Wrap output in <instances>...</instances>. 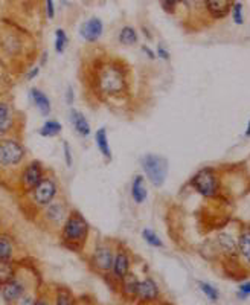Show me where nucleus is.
<instances>
[{"label": "nucleus", "instance_id": "nucleus-19", "mask_svg": "<svg viewBox=\"0 0 250 305\" xmlns=\"http://www.w3.org/2000/svg\"><path fill=\"white\" fill-rule=\"evenodd\" d=\"M237 249L241 255V258L250 266V231H244L237 243Z\"/></svg>", "mask_w": 250, "mask_h": 305}, {"label": "nucleus", "instance_id": "nucleus-18", "mask_svg": "<svg viewBox=\"0 0 250 305\" xmlns=\"http://www.w3.org/2000/svg\"><path fill=\"white\" fill-rule=\"evenodd\" d=\"M95 139H96V145L99 148V151L102 153L104 157H107L108 160L112 159V148L108 145V137H107V130L105 128H99L95 133Z\"/></svg>", "mask_w": 250, "mask_h": 305}, {"label": "nucleus", "instance_id": "nucleus-24", "mask_svg": "<svg viewBox=\"0 0 250 305\" xmlns=\"http://www.w3.org/2000/svg\"><path fill=\"white\" fill-rule=\"evenodd\" d=\"M119 41L125 46H131L134 43H137V34L131 26H125L121 29L119 32Z\"/></svg>", "mask_w": 250, "mask_h": 305}, {"label": "nucleus", "instance_id": "nucleus-16", "mask_svg": "<svg viewBox=\"0 0 250 305\" xmlns=\"http://www.w3.org/2000/svg\"><path fill=\"white\" fill-rule=\"evenodd\" d=\"M70 121H72V125H73V128L76 130L78 134H81L84 137L90 134V131H92L90 125H89V122H87V119L82 113H79L76 110H70Z\"/></svg>", "mask_w": 250, "mask_h": 305}, {"label": "nucleus", "instance_id": "nucleus-34", "mask_svg": "<svg viewBox=\"0 0 250 305\" xmlns=\"http://www.w3.org/2000/svg\"><path fill=\"white\" fill-rule=\"evenodd\" d=\"M46 12L49 18H53L55 15V6H53V0H46Z\"/></svg>", "mask_w": 250, "mask_h": 305}, {"label": "nucleus", "instance_id": "nucleus-4", "mask_svg": "<svg viewBox=\"0 0 250 305\" xmlns=\"http://www.w3.org/2000/svg\"><path fill=\"white\" fill-rule=\"evenodd\" d=\"M24 157V148L20 142L14 139L0 141V165L2 167H15Z\"/></svg>", "mask_w": 250, "mask_h": 305}, {"label": "nucleus", "instance_id": "nucleus-7", "mask_svg": "<svg viewBox=\"0 0 250 305\" xmlns=\"http://www.w3.org/2000/svg\"><path fill=\"white\" fill-rule=\"evenodd\" d=\"M43 179V168H41V163L34 160L31 162L24 170H23V174H21V185H23V189L24 191H32L38 183L40 180Z\"/></svg>", "mask_w": 250, "mask_h": 305}, {"label": "nucleus", "instance_id": "nucleus-20", "mask_svg": "<svg viewBox=\"0 0 250 305\" xmlns=\"http://www.w3.org/2000/svg\"><path fill=\"white\" fill-rule=\"evenodd\" d=\"M12 124L11 107L8 102H0V134L6 133Z\"/></svg>", "mask_w": 250, "mask_h": 305}, {"label": "nucleus", "instance_id": "nucleus-31", "mask_svg": "<svg viewBox=\"0 0 250 305\" xmlns=\"http://www.w3.org/2000/svg\"><path fill=\"white\" fill-rule=\"evenodd\" d=\"M232 17H234V21L237 24H243V5L241 3H235L232 6Z\"/></svg>", "mask_w": 250, "mask_h": 305}, {"label": "nucleus", "instance_id": "nucleus-26", "mask_svg": "<svg viewBox=\"0 0 250 305\" xmlns=\"http://www.w3.org/2000/svg\"><path fill=\"white\" fill-rule=\"evenodd\" d=\"M67 35L63 29H57L55 31V50L57 53H63L66 46H67Z\"/></svg>", "mask_w": 250, "mask_h": 305}, {"label": "nucleus", "instance_id": "nucleus-38", "mask_svg": "<svg viewBox=\"0 0 250 305\" xmlns=\"http://www.w3.org/2000/svg\"><path fill=\"white\" fill-rule=\"evenodd\" d=\"M38 72H40V67H34V69L27 73L26 78H27V79H32V78H35V76L38 75Z\"/></svg>", "mask_w": 250, "mask_h": 305}, {"label": "nucleus", "instance_id": "nucleus-12", "mask_svg": "<svg viewBox=\"0 0 250 305\" xmlns=\"http://www.w3.org/2000/svg\"><path fill=\"white\" fill-rule=\"evenodd\" d=\"M130 257L125 251H119L113 258V275L118 280H124L130 273Z\"/></svg>", "mask_w": 250, "mask_h": 305}, {"label": "nucleus", "instance_id": "nucleus-23", "mask_svg": "<svg viewBox=\"0 0 250 305\" xmlns=\"http://www.w3.org/2000/svg\"><path fill=\"white\" fill-rule=\"evenodd\" d=\"M14 280V267L9 261H0V287Z\"/></svg>", "mask_w": 250, "mask_h": 305}, {"label": "nucleus", "instance_id": "nucleus-5", "mask_svg": "<svg viewBox=\"0 0 250 305\" xmlns=\"http://www.w3.org/2000/svg\"><path fill=\"white\" fill-rule=\"evenodd\" d=\"M192 186L205 197L215 196L217 189H218V180H217L214 170H211V168L200 170L192 179Z\"/></svg>", "mask_w": 250, "mask_h": 305}, {"label": "nucleus", "instance_id": "nucleus-8", "mask_svg": "<svg viewBox=\"0 0 250 305\" xmlns=\"http://www.w3.org/2000/svg\"><path fill=\"white\" fill-rule=\"evenodd\" d=\"M113 252L108 246H99L92 255V264L99 272H108L113 267Z\"/></svg>", "mask_w": 250, "mask_h": 305}, {"label": "nucleus", "instance_id": "nucleus-22", "mask_svg": "<svg viewBox=\"0 0 250 305\" xmlns=\"http://www.w3.org/2000/svg\"><path fill=\"white\" fill-rule=\"evenodd\" d=\"M61 128H63V125L58 122V121H46L44 124H43V127L40 128V134L41 136H44V137H53V136H57V134H60L61 133Z\"/></svg>", "mask_w": 250, "mask_h": 305}, {"label": "nucleus", "instance_id": "nucleus-14", "mask_svg": "<svg viewBox=\"0 0 250 305\" xmlns=\"http://www.w3.org/2000/svg\"><path fill=\"white\" fill-rule=\"evenodd\" d=\"M24 292V287L20 281H17L15 278L12 281H9L6 286H3L2 289V295L5 298L6 302H14V301H18L20 296L23 295Z\"/></svg>", "mask_w": 250, "mask_h": 305}, {"label": "nucleus", "instance_id": "nucleus-40", "mask_svg": "<svg viewBox=\"0 0 250 305\" xmlns=\"http://www.w3.org/2000/svg\"><path fill=\"white\" fill-rule=\"evenodd\" d=\"M177 2H179V0H163V5H165L166 8H173Z\"/></svg>", "mask_w": 250, "mask_h": 305}, {"label": "nucleus", "instance_id": "nucleus-28", "mask_svg": "<svg viewBox=\"0 0 250 305\" xmlns=\"http://www.w3.org/2000/svg\"><path fill=\"white\" fill-rule=\"evenodd\" d=\"M218 241H220V246H221V249H223L225 252H228V254H235L237 244H235V241H234L229 235H225V234L220 235Z\"/></svg>", "mask_w": 250, "mask_h": 305}, {"label": "nucleus", "instance_id": "nucleus-17", "mask_svg": "<svg viewBox=\"0 0 250 305\" xmlns=\"http://www.w3.org/2000/svg\"><path fill=\"white\" fill-rule=\"evenodd\" d=\"M147 186H145V179L142 176H136L133 183H131V197L136 203H144L147 199Z\"/></svg>", "mask_w": 250, "mask_h": 305}, {"label": "nucleus", "instance_id": "nucleus-11", "mask_svg": "<svg viewBox=\"0 0 250 305\" xmlns=\"http://www.w3.org/2000/svg\"><path fill=\"white\" fill-rule=\"evenodd\" d=\"M44 217L49 223L52 225H63L67 218V211H66V206L61 203V202H52L46 206V212H44Z\"/></svg>", "mask_w": 250, "mask_h": 305}, {"label": "nucleus", "instance_id": "nucleus-9", "mask_svg": "<svg viewBox=\"0 0 250 305\" xmlns=\"http://www.w3.org/2000/svg\"><path fill=\"white\" fill-rule=\"evenodd\" d=\"M102 29H104L102 21L99 18L93 17V18H90V20H87V21L82 23V26L79 29V34H81V37L86 41L95 43L102 35Z\"/></svg>", "mask_w": 250, "mask_h": 305}, {"label": "nucleus", "instance_id": "nucleus-21", "mask_svg": "<svg viewBox=\"0 0 250 305\" xmlns=\"http://www.w3.org/2000/svg\"><path fill=\"white\" fill-rule=\"evenodd\" d=\"M122 281V292L127 298H136V292H137V278L131 273H128Z\"/></svg>", "mask_w": 250, "mask_h": 305}, {"label": "nucleus", "instance_id": "nucleus-42", "mask_svg": "<svg viewBox=\"0 0 250 305\" xmlns=\"http://www.w3.org/2000/svg\"><path fill=\"white\" fill-rule=\"evenodd\" d=\"M246 136H250V122L249 125H247V130H246Z\"/></svg>", "mask_w": 250, "mask_h": 305}, {"label": "nucleus", "instance_id": "nucleus-30", "mask_svg": "<svg viewBox=\"0 0 250 305\" xmlns=\"http://www.w3.org/2000/svg\"><path fill=\"white\" fill-rule=\"evenodd\" d=\"M57 305H73V298L70 292L61 289L57 295Z\"/></svg>", "mask_w": 250, "mask_h": 305}, {"label": "nucleus", "instance_id": "nucleus-3", "mask_svg": "<svg viewBox=\"0 0 250 305\" xmlns=\"http://www.w3.org/2000/svg\"><path fill=\"white\" fill-rule=\"evenodd\" d=\"M99 87L107 95H118L125 89V75L118 66H107L99 75Z\"/></svg>", "mask_w": 250, "mask_h": 305}, {"label": "nucleus", "instance_id": "nucleus-6", "mask_svg": "<svg viewBox=\"0 0 250 305\" xmlns=\"http://www.w3.org/2000/svg\"><path fill=\"white\" fill-rule=\"evenodd\" d=\"M57 191H58V186H57L55 180L50 179V177H43L40 180V183L31 192H32L34 203L44 208V206H47L49 203L53 202Z\"/></svg>", "mask_w": 250, "mask_h": 305}, {"label": "nucleus", "instance_id": "nucleus-25", "mask_svg": "<svg viewBox=\"0 0 250 305\" xmlns=\"http://www.w3.org/2000/svg\"><path fill=\"white\" fill-rule=\"evenodd\" d=\"M12 258V243L9 237L0 235V261H11Z\"/></svg>", "mask_w": 250, "mask_h": 305}, {"label": "nucleus", "instance_id": "nucleus-10", "mask_svg": "<svg viewBox=\"0 0 250 305\" xmlns=\"http://www.w3.org/2000/svg\"><path fill=\"white\" fill-rule=\"evenodd\" d=\"M136 298H139L144 302H151L156 301L159 298V287L157 284L151 280L147 278L144 281H139L137 284V292H136Z\"/></svg>", "mask_w": 250, "mask_h": 305}, {"label": "nucleus", "instance_id": "nucleus-2", "mask_svg": "<svg viewBox=\"0 0 250 305\" xmlns=\"http://www.w3.org/2000/svg\"><path fill=\"white\" fill-rule=\"evenodd\" d=\"M142 168L148 177V180L154 185V186H162L165 179H166V173H168V162L165 157L157 156V154H147L142 157Z\"/></svg>", "mask_w": 250, "mask_h": 305}, {"label": "nucleus", "instance_id": "nucleus-32", "mask_svg": "<svg viewBox=\"0 0 250 305\" xmlns=\"http://www.w3.org/2000/svg\"><path fill=\"white\" fill-rule=\"evenodd\" d=\"M250 295V283H244L240 286V290H238V298L240 299H247V296Z\"/></svg>", "mask_w": 250, "mask_h": 305}, {"label": "nucleus", "instance_id": "nucleus-27", "mask_svg": "<svg viewBox=\"0 0 250 305\" xmlns=\"http://www.w3.org/2000/svg\"><path fill=\"white\" fill-rule=\"evenodd\" d=\"M142 237H144V240H145L150 246H153V247H163L162 240H160V238L157 237V234L153 232L151 229H144V231H142Z\"/></svg>", "mask_w": 250, "mask_h": 305}, {"label": "nucleus", "instance_id": "nucleus-35", "mask_svg": "<svg viewBox=\"0 0 250 305\" xmlns=\"http://www.w3.org/2000/svg\"><path fill=\"white\" fill-rule=\"evenodd\" d=\"M18 304L20 305H35L34 302V299L31 298V296H20V299H18Z\"/></svg>", "mask_w": 250, "mask_h": 305}, {"label": "nucleus", "instance_id": "nucleus-15", "mask_svg": "<svg viewBox=\"0 0 250 305\" xmlns=\"http://www.w3.org/2000/svg\"><path fill=\"white\" fill-rule=\"evenodd\" d=\"M29 95H31L32 102L35 104V107L40 110V113L43 116H47L50 113V101H49V98L41 90H38L37 87H32Z\"/></svg>", "mask_w": 250, "mask_h": 305}, {"label": "nucleus", "instance_id": "nucleus-36", "mask_svg": "<svg viewBox=\"0 0 250 305\" xmlns=\"http://www.w3.org/2000/svg\"><path fill=\"white\" fill-rule=\"evenodd\" d=\"M157 53L163 58V60H168L170 58V53H168V50H165L163 49V46H159V49H157Z\"/></svg>", "mask_w": 250, "mask_h": 305}, {"label": "nucleus", "instance_id": "nucleus-29", "mask_svg": "<svg viewBox=\"0 0 250 305\" xmlns=\"http://www.w3.org/2000/svg\"><path fill=\"white\" fill-rule=\"evenodd\" d=\"M199 286H200V289H202V292L208 296V299H211L212 302H215V301H218V290L214 287V286H211V284H208V283H199Z\"/></svg>", "mask_w": 250, "mask_h": 305}, {"label": "nucleus", "instance_id": "nucleus-41", "mask_svg": "<svg viewBox=\"0 0 250 305\" xmlns=\"http://www.w3.org/2000/svg\"><path fill=\"white\" fill-rule=\"evenodd\" d=\"M35 305H49V304H47V302H46V301H43V299H40V301H37V302H35Z\"/></svg>", "mask_w": 250, "mask_h": 305}, {"label": "nucleus", "instance_id": "nucleus-37", "mask_svg": "<svg viewBox=\"0 0 250 305\" xmlns=\"http://www.w3.org/2000/svg\"><path fill=\"white\" fill-rule=\"evenodd\" d=\"M66 101L67 104H72L73 102V92H72V87L67 89V93H66Z\"/></svg>", "mask_w": 250, "mask_h": 305}, {"label": "nucleus", "instance_id": "nucleus-13", "mask_svg": "<svg viewBox=\"0 0 250 305\" xmlns=\"http://www.w3.org/2000/svg\"><path fill=\"white\" fill-rule=\"evenodd\" d=\"M206 8L215 18H223L232 8V0H205Z\"/></svg>", "mask_w": 250, "mask_h": 305}, {"label": "nucleus", "instance_id": "nucleus-33", "mask_svg": "<svg viewBox=\"0 0 250 305\" xmlns=\"http://www.w3.org/2000/svg\"><path fill=\"white\" fill-rule=\"evenodd\" d=\"M63 150H64V159H66V165L70 168V167H72V163H73V160H72V153H70V147H69V144H67V142H64V144H63Z\"/></svg>", "mask_w": 250, "mask_h": 305}, {"label": "nucleus", "instance_id": "nucleus-39", "mask_svg": "<svg viewBox=\"0 0 250 305\" xmlns=\"http://www.w3.org/2000/svg\"><path fill=\"white\" fill-rule=\"evenodd\" d=\"M142 50H144V52H147V53H148V57H150V58H151V60H153V58H156V55H154V52H153V50H151V49H148V47H147V46H144V47H142Z\"/></svg>", "mask_w": 250, "mask_h": 305}, {"label": "nucleus", "instance_id": "nucleus-1", "mask_svg": "<svg viewBox=\"0 0 250 305\" xmlns=\"http://www.w3.org/2000/svg\"><path fill=\"white\" fill-rule=\"evenodd\" d=\"M61 237H63V241L70 249L78 251L89 237V223L79 212L73 211L67 215L66 221L63 223Z\"/></svg>", "mask_w": 250, "mask_h": 305}]
</instances>
